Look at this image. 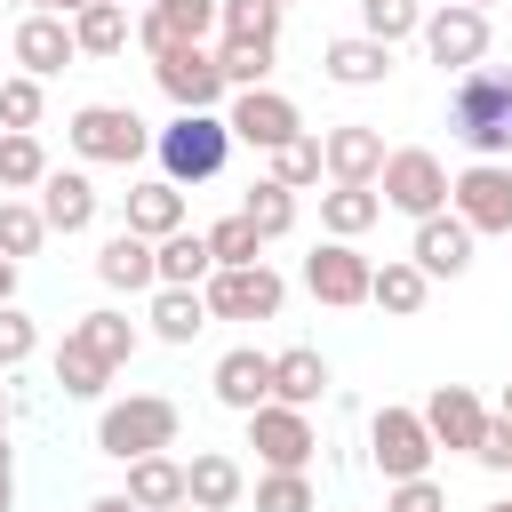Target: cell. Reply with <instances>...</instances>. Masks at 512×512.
<instances>
[{"label":"cell","instance_id":"obj_1","mask_svg":"<svg viewBox=\"0 0 512 512\" xmlns=\"http://www.w3.org/2000/svg\"><path fill=\"white\" fill-rule=\"evenodd\" d=\"M448 136H456L472 160H512V72H504V64H472V72H456Z\"/></svg>","mask_w":512,"mask_h":512},{"label":"cell","instance_id":"obj_2","mask_svg":"<svg viewBox=\"0 0 512 512\" xmlns=\"http://www.w3.org/2000/svg\"><path fill=\"white\" fill-rule=\"evenodd\" d=\"M152 160H160V176H168L176 192L224 176V160H232V128H224V112H176L168 128H152Z\"/></svg>","mask_w":512,"mask_h":512},{"label":"cell","instance_id":"obj_3","mask_svg":"<svg viewBox=\"0 0 512 512\" xmlns=\"http://www.w3.org/2000/svg\"><path fill=\"white\" fill-rule=\"evenodd\" d=\"M176 424H184V408H176L168 392H128V400H112V408L96 416V448H104L112 464L160 456V448H176Z\"/></svg>","mask_w":512,"mask_h":512},{"label":"cell","instance_id":"obj_4","mask_svg":"<svg viewBox=\"0 0 512 512\" xmlns=\"http://www.w3.org/2000/svg\"><path fill=\"white\" fill-rule=\"evenodd\" d=\"M64 144H72L80 160H96V168H136V160L152 152V128H144L128 104H80L72 128H64Z\"/></svg>","mask_w":512,"mask_h":512},{"label":"cell","instance_id":"obj_5","mask_svg":"<svg viewBox=\"0 0 512 512\" xmlns=\"http://www.w3.org/2000/svg\"><path fill=\"white\" fill-rule=\"evenodd\" d=\"M200 296H208V320H280L288 280L256 256V264H216V272L200 280Z\"/></svg>","mask_w":512,"mask_h":512},{"label":"cell","instance_id":"obj_6","mask_svg":"<svg viewBox=\"0 0 512 512\" xmlns=\"http://www.w3.org/2000/svg\"><path fill=\"white\" fill-rule=\"evenodd\" d=\"M376 200L384 208H400V216H440L448 208V168H440V152H424V144H408V152H384V168H376Z\"/></svg>","mask_w":512,"mask_h":512},{"label":"cell","instance_id":"obj_7","mask_svg":"<svg viewBox=\"0 0 512 512\" xmlns=\"http://www.w3.org/2000/svg\"><path fill=\"white\" fill-rule=\"evenodd\" d=\"M248 448L264 456V472H304L312 464V408H288V400H264L248 408Z\"/></svg>","mask_w":512,"mask_h":512},{"label":"cell","instance_id":"obj_8","mask_svg":"<svg viewBox=\"0 0 512 512\" xmlns=\"http://www.w3.org/2000/svg\"><path fill=\"white\" fill-rule=\"evenodd\" d=\"M368 456H376V472L384 480H416V472H432V432H424V416L416 408H376L368 416Z\"/></svg>","mask_w":512,"mask_h":512},{"label":"cell","instance_id":"obj_9","mask_svg":"<svg viewBox=\"0 0 512 512\" xmlns=\"http://www.w3.org/2000/svg\"><path fill=\"white\" fill-rule=\"evenodd\" d=\"M416 40H424V56H432V64L472 72V64L488 56V8H456V0H440V8L416 24Z\"/></svg>","mask_w":512,"mask_h":512},{"label":"cell","instance_id":"obj_10","mask_svg":"<svg viewBox=\"0 0 512 512\" xmlns=\"http://www.w3.org/2000/svg\"><path fill=\"white\" fill-rule=\"evenodd\" d=\"M152 80L176 112H216L232 96L224 72H216V48H168V56H152Z\"/></svg>","mask_w":512,"mask_h":512},{"label":"cell","instance_id":"obj_11","mask_svg":"<svg viewBox=\"0 0 512 512\" xmlns=\"http://www.w3.org/2000/svg\"><path fill=\"white\" fill-rule=\"evenodd\" d=\"M232 144H256V152H280L288 136H304V112L280 96V88H232V112H224Z\"/></svg>","mask_w":512,"mask_h":512},{"label":"cell","instance_id":"obj_12","mask_svg":"<svg viewBox=\"0 0 512 512\" xmlns=\"http://www.w3.org/2000/svg\"><path fill=\"white\" fill-rule=\"evenodd\" d=\"M448 208L472 232H512V168L504 160H472L464 176H448Z\"/></svg>","mask_w":512,"mask_h":512},{"label":"cell","instance_id":"obj_13","mask_svg":"<svg viewBox=\"0 0 512 512\" xmlns=\"http://www.w3.org/2000/svg\"><path fill=\"white\" fill-rule=\"evenodd\" d=\"M368 256L352 248V240H320L312 256H304V288L328 304V312H352V304H368Z\"/></svg>","mask_w":512,"mask_h":512},{"label":"cell","instance_id":"obj_14","mask_svg":"<svg viewBox=\"0 0 512 512\" xmlns=\"http://www.w3.org/2000/svg\"><path fill=\"white\" fill-rule=\"evenodd\" d=\"M208 32H216V0H144V16H136L144 56H168V48H208Z\"/></svg>","mask_w":512,"mask_h":512},{"label":"cell","instance_id":"obj_15","mask_svg":"<svg viewBox=\"0 0 512 512\" xmlns=\"http://www.w3.org/2000/svg\"><path fill=\"white\" fill-rule=\"evenodd\" d=\"M472 224L456 216V208H440V216H424L416 224V240H408V256H416V272L424 280H456V272H472Z\"/></svg>","mask_w":512,"mask_h":512},{"label":"cell","instance_id":"obj_16","mask_svg":"<svg viewBox=\"0 0 512 512\" xmlns=\"http://www.w3.org/2000/svg\"><path fill=\"white\" fill-rule=\"evenodd\" d=\"M416 416H424L432 448H464V456H472V440H480V424H488V408H480L472 384H432V400H424Z\"/></svg>","mask_w":512,"mask_h":512},{"label":"cell","instance_id":"obj_17","mask_svg":"<svg viewBox=\"0 0 512 512\" xmlns=\"http://www.w3.org/2000/svg\"><path fill=\"white\" fill-rule=\"evenodd\" d=\"M16 64L32 72V80H48V72H64L80 48H72V16H48V8H24V24H16Z\"/></svg>","mask_w":512,"mask_h":512},{"label":"cell","instance_id":"obj_18","mask_svg":"<svg viewBox=\"0 0 512 512\" xmlns=\"http://www.w3.org/2000/svg\"><path fill=\"white\" fill-rule=\"evenodd\" d=\"M320 168H328V184H376V168H384V136H376L368 120H344V128L320 136Z\"/></svg>","mask_w":512,"mask_h":512},{"label":"cell","instance_id":"obj_19","mask_svg":"<svg viewBox=\"0 0 512 512\" xmlns=\"http://www.w3.org/2000/svg\"><path fill=\"white\" fill-rule=\"evenodd\" d=\"M32 208H40V224H48V232H88V224H96V208H104V192H96L80 168H48Z\"/></svg>","mask_w":512,"mask_h":512},{"label":"cell","instance_id":"obj_20","mask_svg":"<svg viewBox=\"0 0 512 512\" xmlns=\"http://www.w3.org/2000/svg\"><path fill=\"white\" fill-rule=\"evenodd\" d=\"M208 384H216V400H224V408H240V416H248V408H264V400H272V352L232 344V352L216 360V376H208Z\"/></svg>","mask_w":512,"mask_h":512},{"label":"cell","instance_id":"obj_21","mask_svg":"<svg viewBox=\"0 0 512 512\" xmlns=\"http://www.w3.org/2000/svg\"><path fill=\"white\" fill-rule=\"evenodd\" d=\"M248 496V472H240V456H224V448H200L192 464H184V504H200V512H232Z\"/></svg>","mask_w":512,"mask_h":512},{"label":"cell","instance_id":"obj_22","mask_svg":"<svg viewBox=\"0 0 512 512\" xmlns=\"http://www.w3.org/2000/svg\"><path fill=\"white\" fill-rule=\"evenodd\" d=\"M320 72H328L336 88H376V80H392V48L368 40V32H344V40L320 48Z\"/></svg>","mask_w":512,"mask_h":512},{"label":"cell","instance_id":"obj_23","mask_svg":"<svg viewBox=\"0 0 512 512\" xmlns=\"http://www.w3.org/2000/svg\"><path fill=\"white\" fill-rule=\"evenodd\" d=\"M64 336H72L80 352H96V360H104L112 376H120V368L136 360V344H144V336H136V320H128V312H112V304H96V312H80V320H72Z\"/></svg>","mask_w":512,"mask_h":512},{"label":"cell","instance_id":"obj_24","mask_svg":"<svg viewBox=\"0 0 512 512\" xmlns=\"http://www.w3.org/2000/svg\"><path fill=\"white\" fill-rule=\"evenodd\" d=\"M128 232H144V240L184 232V192H176L168 176H136V184H128Z\"/></svg>","mask_w":512,"mask_h":512},{"label":"cell","instance_id":"obj_25","mask_svg":"<svg viewBox=\"0 0 512 512\" xmlns=\"http://www.w3.org/2000/svg\"><path fill=\"white\" fill-rule=\"evenodd\" d=\"M96 280H104V288H128V296H136V288H160V272H152V240L120 224V232L96 248Z\"/></svg>","mask_w":512,"mask_h":512},{"label":"cell","instance_id":"obj_26","mask_svg":"<svg viewBox=\"0 0 512 512\" xmlns=\"http://www.w3.org/2000/svg\"><path fill=\"white\" fill-rule=\"evenodd\" d=\"M424 296H432V280L416 272V256H384V264L368 272V304H376V312H392V320H416V312H424Z\"/></svg>","mask_w":512,"mask_h":512},{"label":"cell","instance_id":"obj_27","mask_svg":"<svg viewBox=\"0 0 512 512\" xmlns=\"http://www.w3.org/2000/svg\"><path fill=\"white\" fill-rule=\"evenodd\" d=\"M320 392H328V360H320L312 344L272 352V400H288V408H320Z\"/></svg>","mask_w":512,"mask_h":512},{"label":"cell","instance_id":"obj_28","mask_svg":"<svg viewBox=\"0 0 512 512\" xmlns=\"http://www.w3.org/2000/svg\"><path fill=\"white\" fill-rule=\"evenodd\" d=\"M152 272H160V288H200V280L216 272L208 232H168V240H152Z\"/></svg>","mask_w":512,"mask_h":512},{"label":"cell","instance_id":"obj_29","mask_svg":"<svg viewBox=\"0 0 512 512\" xmlns=\"http://www.w3.org/2000/svg\"><path fill=\"white\" fill-rule=\"evenodd\" d=\"M376 216H384L376 184H328V192H320V224H328V240H360Z\"/></svg>","mask_w":512,"mask_h":512},{"label":"cell","instance_id":"obj_30","mask_svg":"<svg viewBox=\"0 0 512 512\" xmlns=\"http://www.w3.org/2000/svg\"><path fill=\"white\" fill-rule=\"evenodd\" d=\"M128 496L144 504V512H176L184 504V464L160 448V456H128Z\"/></svg>","mask_w":512,"mask_h":512},{"label":"cell","instance_id":"obj_31","mask_svg":"<svg viewBox=\"0 0 512 512\" xmlns=\"http://www.w3.org/2000/svg\"><path fill=\"white\" fill-rule=\"evenodd\" d=\"M208 328V296L200 288H152V336L160 344H192Z\"/></svg>","mask_w":512,"mask_h":512},{"label":"cell","instance_id":"obj_32","mask_svg":"<svg viewBox=\"0 0 512 512\" xmlns=\"http://www.w3.org/2000/svg\"><path fill=\"white\" fill-rule=\"evenodd\" d=\"M72 48H80V56H120V48H128V8H120V0L72 8Z\"/></svg>","mask_w":512,"mask_h":512},{"label":"cell","instance_id":"obj_33","mask_svg":"<svg viewBox=\"0 0 512 512\" xmlns=\"http://www.w3.org/2000/svg\"><path fill=\"white\" fill-rule=\"evenodd\" d=\"M280 64V40H216V72L224 88H264Z\"/></svg>","mask_w":512,"mask_h":512},{"label":"cell","instance_id":"obj_34","mask_svg":"<svg viewBox=\"0 0 512 512\" xmlns=\"http://www.w3.org/2000/svg\"><path fill=\"white\" fill-rule=\"evenodd\" d=\"M48 176V152L32 128H0V192H40Z\"/></svg>","mask_w":512,"mask_h":512},{"label":"cell","instance_id":"obj_35","mask_svg":"<svg viewBox=\"0 0 512 512\" xmlns=\"http://www.w3.org/2000/svg\"><path fill=\"white\" fill-rule=\"evenodd\" d=\"M104 384H112V368L64 336V344H56V392H64V400H104Z\"/></svg>","mask_w":512,"mask_h":512},{"label":"cell","instance_id":"obj_36","mask_svg":"<svg viewBox=\"0 0 512 512\" xmlns=\"http://www.w3.org/2000/svg\"><path fill=\"white\" fill-rule=\"evenodd\" d=\"M216 40H280V0H216Z\"/></svg>","mask_w":512,"mask_h":512},{"label":"cell","instance_id":"obj_37","mask_svg":"<svg viewBox=\"0 0 512 512\" xmlns=\"http://www.w3.org/2000/svg\"><path fill=\"white\" fill-rule=\"evenodd\" d=\"M240 216H248L264 240H280V232L296 224V192H288V184H272V176H256V184H248V200H240Z\"/></svg>","mask_w":512,"mask_h":512},{"label":"cell","instance_id":"obj_38","mask_svg":"<svg viewBox=\"0 0 512 512\" xmlns=\"http://www.w3.org/2000/svg\"><path fill=\"white\" fill-rule=\"evenodd\" d=\"M416 24H424V0H360V32L384 48H400Z\"/></svg>","mask_w":512,"mask_h":512},{"label":"cell","instance_id":"obj_39","mask_svg":"<svg viewBox=\"0 0 512 512\" xmlns=\"http://www.w3.org/2000/svg\"><path fill=\"white\" fill-rule=\"evenodd\" d=\"M208 256H216V264H256V256H264V232L232 208V216H216V224H208Z\"/></svg>","mask_w":512,"mask_h":512},{"label":"cell","instance_id":"obj_40","mask_svg":"<svg viewBox=\"0 0 512 512\" xmlns=\"http://www.w3.org/2000/svg\"><path fill=\"white\" fill-rule=\"evenodd\" d=\"M40 240H48V224H40V208L32 200H0V256H40Z\"/></svg>","mask_w":512,"mask_h":512},{"label":"cell","instance_id":"obj_41","mask_svg":"<svg viewBox=\"0 0 512 512\" xmlns=\"http://www.w3.org/2000/svg\"><path fill=\"white\" fill-rule=\"evenodd\" d=\"M328 168H320V136H288L280 152H272V184H288V192H304V184H320Z\"/></svg>","mask_w":512,"mask_h":512},{"label":"cell","instance_id":"obj_42","mask_svg":"<svg viewBox=\"0 0 512 512\" xmlns=\"http://www.w3.org/2000/svg\"><path fill=\"white\" fill-rule=\"evenodd\" d=\"M40 112H48V96H40V80H32V72L0 80V128H40Z\"/></svg>","mask_w":512,"mask_h":512},{"label":"cell","instance_id":"obj_43","mask_svg":"<svg viewBox=\"0 0 512 512\" xmlns=\"http://www.w3.org/2000/svg\"><path fill=\"white\" fill-rule=\"evenodd\" d=\"M320 496H312V480L304 472H264L256 480V512H312Z\"/></svg>","mask_w":512,"mask_h":512},{"label":"cell","instance_id":"obj_44","mask_svg":"<svg viewBox=\"0 0 512 512\" xmlns=\"http://www.w3.org/2000/svg\"><path fill=\"white\" fill-rule=\"evenodd\" d=\"M32 352H40V328H32L16 304H0V376H8V368H24Z\"/></svg>","mask_w":512,"mask_h":512},{"label":"cell","instance_id":"obj_45","mask_svg":"<svg viewBox=\"0 0 512 512\" xmlns=\"http://www.w3.org/2000/svg\"><path fill=\"white\" fill-rule=\"evenodd\" d=\"M384 512H448V488H440L432 472H416V480H392Z\"/></svg>","mask_w":512,"mask_h":512},{"label":"cell","instance_id":"obj_46","mask_svg":"<svg viewBox=\"0 0 512 512\" xmlns=\"http://www.w3.org/2000/svg\"><path fill=\"white\" fill-rule=\"evenodd\" d=\"M472 456H480L488 472H512V416H488L480 440H472Z\"/></svg>","mask_w":512,"mask_h":512},{"label":"cell","instance_id":"obj_47","mask_svg":"<svg viewBox=\"0 0 512 512\" xmlns=\"http://www.w3.org/2000/svg\"><path fill=\"white\" fill-rule=\"evenodd\" d=\"M88 512H144V504H136L128 488H120V496H88Z\"/></svg>","mask_w":512,"mask_h":512},{"label":"cell","instance_id":"obj_48","mask_svg":"<svg viewBox=\"0 0 512 512\" xmlns=\"http://www.w3.org/2000/svg\"><path fill=\"white\" fill-rule=\"evenodd\" d=\"M0 304H16V256H0Z\"/></svg>","mask_w":512,"mask_h":512},{"label":"cell","instance_id":"obj_49","mask_svg":"<svg viewBox=\"0 0 512 512\" xmlns=\"http://www.w3.org/2000/svg\"><path fill=\"white\" fill-rule=\"evenodd\" d=\"M24 8H48V16H72V8H88V0H24Z\"/></svg>","mask_w":512,"mask_h":512},{"label":"cell","instance_id":"obj_50","mask_svg":"<svg viewBox=\"0 0 512 512\" xmlns=\"http://www.w3.org/2000/svg\"><path fill=\"white\" fill-rule=\"evenodd\" d=\"M0 512H16V472H0Z\"/></svg>","mask_w":512,"mask_h":512},{"label":"cell","instance_id":"obj_51","mask_svg":"<svg viewBox=\"0 0 512 512\" xmlns=\"http://www.w3.org/2000/svg\"><path fill=\"white\" fill-rule=\"evenodd\" d=\"M0 440H8V384H0Z\"/></svg>","mask_w":512,"mask_h":512},{"label":"cell","instance_id":"obj_52","mask_svg":"<svg viewBox=\"0 0 512 512\" xmlns=\"http://www.w3.org/2000/svg\"><path fill=\"white\" fill-rule=\"evenodd\" d=\"M496 416H512V384H504V400H496Z\"/></svg>","mask_w":512,"mask_h":512},{"label":"cell","instance_id":"obj_53","mask_svg":"<svg viewBox=\"0 0 512 512\" xmlns=\"http://www.w3.org/2000/svg\"><path fill=\"white\" fill-rule=\"evenodd\" d=\"M456 8H496V0H456Z\"/></svg>","mask_w":512,"mask_h":512},{"label":"cell","instance_id":"obj_54","mask_svg":"<svg viewBox=\"0 0 512 512\" xmlns=\"http://www.w3.org/2000/svg\"><path fill=\"white\" fill-rule=\"evenodd\" d=\"M0 472H8V440H0Z\"/></svg>","mask_w":512,"mask_h":512},{"label":"cell","instance_id":"obj_55","mask_svg":"<svg viewBox=\"0 0 512 512\" xmlns=\"http://www.w3.org/2000/svg\"><path fill=\"white\" fill-rule=\"evenodd\" d=\"M480 512H512V504H480Z\"/></svg>","mask_w":512,"mask_h":512},{"label":"cell","instance_id":"obj_56","mask_svg":"<svg viewBox=\"0 0 512 512\" xmlns=\"http://www.w3.org/2000/svg\"><path fill=\"white\" fill-rule=\"evenodd\" d=\"M176 512H200V504H176Z\"/></svg>","mask_w":512,"mask_h":512},{"label":"cell","instance_id":"obj_57","mask_svg":"<svg viewBox=\"0 0 512 512\" xmlns=\"http://www.w3.org/2000/svg\"><path fill=\"white\" fill-rule=\"evenodd\" d=\"M504 240H512V232H504Z\"/></svg>","mask_w":512,"mask_h":512},{"label":"cell","instance_id":"obj_58","mask_svg":"<svg viewBox=\"0 0 512 512\" xmlns=\"http://www.w3.org/2000/svg\"><path fill=\"white\" fill-rule=\"evenodd\" d=\"M280 8H288V0H280Z\"/></svg>","mask_w":512,"mask_h":512},{"label":"cell","instance_id":"obj_59","mask_svg":"<svg viewBox=\"0 0 512 512\" xmlns=\"http://www.w3.org/2000/svg\"><path fill=\"white\" fill-rule=\"evenodd\" d=\"M120 8H128V0H120Z\"/></svg>","mask_w":512,"mask_h":512}]
</instances>
